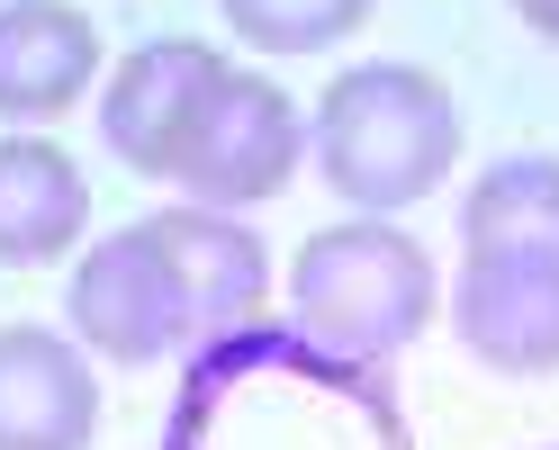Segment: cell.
Segmentation results:
<instances>
[{
  "label": "cell",
  "mask_w": 559,
  "mask_h": 450,
  "mask_svg": "<svg viewBox=\"0 0 559 450\" xmlns=\"http://www.w3.org/2000/svg\"><path fill=\"white\" fill-rule=\"evenodd\" d=\"M514 10H523V27H533V37L559 46V0H514Z\"/></svg>",
  "instance_id": "obj_13"
},
{
  "label": "cell",
  "mask_w": 559,
  "mask_h": 450,
  "mask_svg": "<svg viewBox=\"0 0 559 450\" xmlns=\"http://www.w3.org/2000/svg\"><path fill=\"white\" fill-rule=\"evenodd\" d=\"M461 253H550L559 262V154H506L461 198Z\"/></svg>",
  "instance_id": "obj_11"
},
{
  "label": "cell",
  "mask_w": 559,
  "mask_h": 450,
  "mask_svg": "<svg viewBox=\"0 0 559 450\" xmlns=\"http://www.w3.org/2000/svg\"><path fill=\"white\" fill-rule=\"evenodd\" d=\"M154 234H163V262H171L181 306H190V352L243 333V325H262L271 262H262V244L235 217H217V207H163Z\"/></svg>",
  "instance_id": "obj_9"
},
{
  "label": "cell",
  "mask_w": 559,
  "mask_h": 450,
  "mask_svg": "<svg viewBox=\"0 0 559 450\" xmlns=\"http://www.w3.org/2000/svg\"><path fill=\"white\" fill-rule=\"evenodd\" d=\"M451 162H461V99L425 63H353L317 99V171L370 217L433 198Z\"/></svg>",
  "instance_id": "obj_1"
},
{
  "label": "cell",
  "mask_w": 559,
  "mask_h": 450,
  "mask_svg": "<svg viewBox=\"0 0 559 450\" xmlns=\"http://www.w3.org/2000/svg\"><path fill=\"white\" fill-rule=\"evenodd\" d=\"M433 297H442L433 253L415 244V234L379 226V217L307 234L298 262H289V316L334 361H389V352H406V342L433 325Z\"/></svg>",
  "instance_id": "obj_2"
},
{
  "label": "cell",
  "mask_w": 559,
  "mask_h": 450,
  "mask_svg": "<svg viewBox=\"0 0 559 450\" xmlns=\"http://www.w3.org/2000/svg\"><path fill=\"white\" fill-rule=\"evenodd\" d=\"M226 27L262 54H325L370 19V0H217Z\"/></svg>",
  "instance_id": "obj_12"
},
{
  "label": "cell",
  "mask_w": 559,
  "mask_h": 450,
  "mask_svg": "<svg viewBox=\"0 0 559 450\" xmlns=\"http://www.w3.org/2000/svg\"><path fill=\"white\" fill-rule=\"evenodd\" d=\"M451 333L497 378H550L559 369V262L550 253H461Z\"/></svg>",
  "instance_id": "obj_6"
},
{
  "label": "cell",
  "mask_w": 559,
  "mask_h": 450,
  "mask_svg": "<svg viewBox=\"0 0 559 450\" xmlns=\"http://www.w3.org/2000/svg\"><path fill=\"white\" fill-rule=\"evenodd\" d=\"M99 378L73 333L0 325V450H91Z\"/></svg>",
  "instance_id": "obj_7"
},
{
  "label": "cell",
  "mask_w": 559,
  "mask_h": 450,
  "mask_svg": "<svg viewBox=\"0 0 559 450\" xmlns=\"http://www.w3.org/2000/svg\"><path fill=\"white\" fill-rule=\"evenodd\" d=\"M91 181L46 135H0V270H46L82 244Z\"/></svg>",
  "instance_id": "obj_10"
},
{
  "label": "cell",
  "mask_w": 559,
  "mask_h": 450,
  "mask_svg": "<svg viewBox=\"0 0 559 450\" xmlns=\"http://www.w3.org/2000/svg\"><path fill=\"white\" fill-rule=\"evenodd\" d=\"M63 316H73L82 352L118 361V369H154L171 352H190V306H181V280H171V262H163L154 217L145 226H118L109 244L82 253Z\"/></svg>",
  "instance_id": "obj_3"
},
{
  "label": "cell",
  "mask_w": 559,
  "mask_h": 450,
  "mask_svg": "<svg viewBox=\"0 0 559 450\" xmlns=\"http://www.w3.org/2000/svg\"><path fill=\"white\" fill-rule=\"evenodd\" d=\"M307 154V126H298V99L262 82V73H226L217 99L199 109L181 162H171V181L190 190V207H217V217H235V207H262L289 190V171Z\"/></svg>",
  "instance_id": "obj_4"
},
{
  "label": "cell",
  "mask_w": 559,
  "mask_h": 450,
  "mask_svg": "<svg viewBox=\"0 0 559 450\" xmlns=\"http://www.w3.org/2000/svg\"><path fill=\"white\" fill-rule=\"evenodd\" d=\"M99 82V27L73 0H0V118L46 126Z\"/></svg>",
  "instance_id": "obj_8"
},
{
  "label": "cell",
  "mask_w": 559,
  "mask_h": 450,
  "mask_svg": "<svg viewBox=\"0 0 559 450\" xmlns=\"http://www.w3.org/2000/svg\"><path fill=\"white\" fill-rule=\"evenodd\" d=\"M235 63L199 37H163V46H135L118 63V82L99 90V135H109V154L127 171H145V181H171V162H181L199 109L217 99V82Z\"/></svg>",
  "instance_id": "obj_5"
}]
</instances>
